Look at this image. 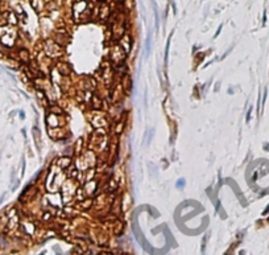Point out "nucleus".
Instances as JSON below:
<instances>
[{
	"label": "nucleus",
	"instance_id": "f257e3e1",
	"mask_svg": "<svg viewBox=\"0 0 269 255\" xmlns=\"http://www.w3.org/2000/svg\"><path fill=\"white\" fill-rule=\"evenodd\" d=\"M57 70H58V73L61 76H70V74H71V68H70V65L66 62L57 64Z\"/></svg>",
	"mask_w": 269,
	"mask_h": 255
},
{
	"label": "nucleus",
	"instance_id": "0eeeda50",
	"mask_svg": "<svg viewBox=\"0 0 269 255\" xmlns=\"http://www.w3.org/2000/svg\"><path fill=\"white\" fill-rule=\"evenodd\" d=\"M149 49H151V34H148L147 38V53L149 54Z\"/></svg>",
	"mask_w": 269,
	"mask_h": 255
},
{
	"label": "nucleus",
	"instance_id": "1a4fd4ad",
	"mask_svg": "<svg viewBox=\"0 0 269 255\" xmlns=\"http://www.w3.org/2000/svg\"><path fill=\"white\" fill-rule=\"evenodd\" d=\"M268 212H269V206H268V209H267V210H265V212H264V214H267V213H268Z\"/></svg>",
	"mask_w": 269,
	"mask_h": 255
},
{
	"label": "nucleus",
	"instance_id": "9d476101",
	"mask_svg": "<svg viewBox=\"0 0 269 255\" xmlns=\"http://www.w3.org/2000/svg\"><path fill=\"white\" fill-rule=\"evenodd\" d=\"M98 2H100V3H102V2H104V0H98Z\"/></svg>",
	"mask_w": 269,
	"mask_h": 255
},
{
	"label": "nucleus",
	"instance_id": "20e7f679",
	"mask_svg": "<svg viewBox=\"0 0 269 255\" xmlns=\"http://www.w3.org/2000/svg\"><path fill=\"white\" fill-rule=\"evenodd\" d=\"M92 103H94V106L92 107H94L95 110H99L100 107H102V104H100L102 103V100H100V98L99 96H96V95H92Z\"/></svg>",
	"mask_w": 269,
	"mask_h": 255
},
{
	"label": "nucleus",
	"instance_id": "423d86ee",
	"mask_svg": "<svg viewBox=\"0 0 269 255\" xmlns=\"http://www.w3.org/2000/svg\"><path fill=\"white\" fill-rule=\"evenodd\" d=\"M50 112L53 114V115H61V114H63L62 108L58 107V106H52L50 107Z\"/></svg>",
	"mask_w": 269,
	"mask_h": 255
},
{
	"label": "nucleus",
	"instance_id": "39448f33",
	"mask_svg": "<svg viewBox=\"0 0 269 255\" xmlns=\"http://www.w3.org/2000/svg\"><path fill=\"white\" fill-rule=\"evenodd\" d=\"M108 15H110V10H108V7L104 4V6L102 7V10H100V17H102L103 20H106L108 17Z\"/></svg>",
	"mask_w": 269,
	"mask_h": 255
},
{
	"label": "nucleus",
	"instance_id": "f03ea898",
	"mask_svg": "<svg viewBox=\"0 0 269 255\" xmlns=\"http://www.w3.org/2000/svg\"><path fill=\"white\" fill-rule=\"evenodd\" d=\"M70 164H71V159L70 157H61V159L58 160V165L61 167V168H67V167H70Z\"/></svg>",
	"mask_w": 269,
	"mask_h": 255
},
{
	"label": "nucleus",
	"instance_id": "6e6552de",
	"mask_svg": "<svg viewBox=\"0 0 269 255\" xmlns=\"http://www.w3.org/2000/svg\"><path fill=\"white\" fill-rule=\"evenodd\" d=\"M183 184H185V181H183V180H179V181L177 182V185H178V186H182Z\"/></svg>",
	"mask_w": 269,
	"mask_h": 255
},
{
	"label": "nucleus",
	"instance_id": "7ed1b4c3",
	"mask_svg": "<svg viewBox=\"0 0 269 255\" xmlns=\"http://www.w3.org/2000/svg\"><path fill=\"white\" fill-rule=\"evenodd\" d=\"M19 58L21 61H24V62H29V53H28V50L21 49L19 52Z\"/></svg>",
	"mask_w": 269,
	"mask_h": 255
}]
</instances>
